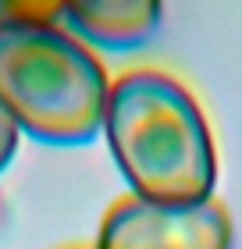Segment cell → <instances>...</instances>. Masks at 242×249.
<instances>
[{
	"mask_svg": "<svg viewBox=\"0 0 242 249\" xmlns=\"http://www.w3.org/2000/svg\"><path fill=\"white\" fill-rule=\"evenodd\" d=\"M103 132L135 199L171 207L214 199V135L178 78L164 71L121 75L107 93Z\"/></svg>",
	"mask_w": 242,
	"mask_h": 249,
	"instance_id": "6da1fadb",
	"label": "cell"
},
{
	"mask_svg": "<svg viewBox=\"0 0 242 249\" xmlns=\"http://www.w3.org/2000/svg\"><path fill=\"white\" fill-rule=\"evenodd\" d=\"M61 18L78 43L100 50H135L157 36L164 0H61Z\"/></svg>",
	"mask_w": 242,
	"mask_h": 249,
	"instance_id": "277c9868",
	"label": "cell"
},
{
	"mask_svg": "<svg viewBox=\"0 0 242 249\" xmlns=\"http://www.w3.org/2000/svg\"><path fill=\"white\" fill-rule=\"evenodd\" d=\"M61 18V0H0V29L54 25Z\"/></svg>",
	"mask_w": 242,
	"mask_h": 249,
	"instance_id": "5b68a950",
	"label": "cell"
},
{
	"mask_svg": "<svg viewBox=\"0 0 242 249\" xmlns=\"http://www.w3.org/2000/svg\"><path fill=\"white\" fill-rule=\"evenodd\" d=\"M107 71L57 25L0 29V110L47 146H86L103 132Z\"/></svg>",
	"mask_w": 242,
	"mask_h": 249,
	"instance_id": "7a4b0ae2",
	"label": "cell"
},
{
	"mask_svg": "<svg viewBox=\"0 0 242 249\" xmlns=\"http://www.w3.org/2000/svg\"><path fill=\"white\" fill-rule=\"evenodd\" d=\"M18 128H15V121H11L4 110H0V171L15 160V153H18Z\"/></svg>",
	"mask_w": 242,
	"mask_h": 249,
	"instance_id": "8992f818",
	"label": "cell"
},
{
	"mask_svg": "<svg viewBox=\"0 0 242 249\" xmlns=\"http://www.w3.org/2000/svg\"><path fill=\"white\" fill-rule=\"evenodd\" d=\"M232 217L217 199L206 203H118L100 228L96 249H232Z\"/></svg>",
	"mask_w": 242,
	"mask_h": 249,
	"instance_id": "3957f363",
	"label": "cell"
}]
</instances>
